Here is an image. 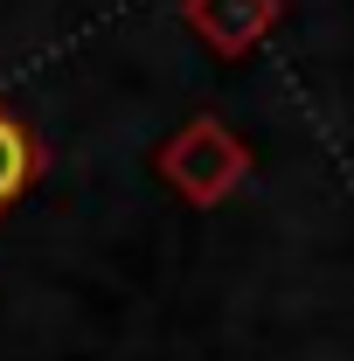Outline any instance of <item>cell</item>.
Returning a JSON list of instances; mask_svg holds the SVG:
<instances>
[{
  "label": "cell",
  "mask_w": 354,
  "mask_h": 361,
  "mask_svg": "<svg viewBox=\"0 0 354 361\" xmlns=\"http://www.w3.org/2000/svg\"><path fill=\"white\" fill-rule=\"evenodd\" d=\"M35 167H42V153H35V133L21 126V111L14 104H0V216L35 188Z\"/></svg>",
  "instance_id": "1"
}]
</instances>
